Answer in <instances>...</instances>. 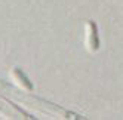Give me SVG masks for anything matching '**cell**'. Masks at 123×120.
Listing matches in <instances>:
<instances>
[{
	"label": "cell",
	"mask_w": 123,
	"mask_h": 120,
	"mask_svg": "<svg viewBox=\"0 0 123 120\" xmlns=\"http://www.w3.org/2000/svg\"><path fill=\"white\" fill-rule=\"evenodd\" d=\"M85 45H86V50L91 54H95L99 49V36H98V28L96 24L93 21H86L85 25Z\"/></svg>",
	"instance_id": "6da1fadb"
},
{
	"label": "cell",
	"mask_w": 123,
	"mask_h": 120,
	"mask_svg": "<svg viewBox=\"0 0 123 120\" xmlns=\"http://www.w3.org/2000/svg\"><path fill=\"white\" fill-rule=\"evenodd\" d=\"M11 79H12V82L19 89L28 90V92L33 90V83H31V80L25 76V73L21 70V68H18V67H13L12 68V70H11Z\"/></svg>",
	"instance_id": "7a4b0ae2"
}]
</instances>
